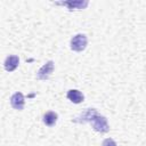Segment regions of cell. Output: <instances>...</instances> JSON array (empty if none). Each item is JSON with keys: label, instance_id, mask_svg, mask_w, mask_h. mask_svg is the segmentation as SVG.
Instances as JSON below:
<instances>
[{"label": "cell", "instance_id": "6da1fadb", "mask_svg": "<svg viewBox=\"0 0 146 146\" xmlns=\"http://www.w3.org/2000/svg\"><path fill=\"white\" fill-rule=\"evenodd\" d=\"M89 123H91L92 129L95 131H97V132L105 133V132H108L110 131V125H108L107 119L105 116L100 115L98 112L92 115V117L90 119Z\"/></svg>", "mask_w": 146, "mask_h": 146}, {"label": "cell", "instance_id": "7a4b0ae2", "mask_svg": "<svg viewBox=\"0 0 146 146\" xmlns=\"http://www.w3.org/2000/svg\"><path fill=\"white\" fill-rule=\"evenodd\" d=\"M88 44V38L86 34L83 33H78L74 36H72L71 41H70V47L73 51L76 52H81L87 48Z\"/></svg>", "mask_w": 146, "mask_h": 146}, {"label": "cell", "instance_id": "3957f363", "mask_svg": "<svg viewBox=\"0 0 146 146\" xmlns=\"http://www.w3.org/2000/svg\"><path fill=\"white\" fill-rule=\"evenodd\" d=\"M54 70H55V63L52 60H48L36 72V79L38 80H42V81L48 80L50 78L51 73L54 72Z\"/></svg>", "mask_w": 146, "mask_h": 146}, {"label": "cell", "instance_id": "277c9868", "mask_svg": "<svg viewBox=\"0 0 146 146\" xmlns=\"http://www.w3.org/2000/svg\"><path fill=\"white\" fill-rule=\"evenodd\" d=\"M55 5H59V6H65L68 10H81V9H86L89 5L88 0H76V1H59V2H55Z\"/></svg>", "mask_w": 146, "mask_h": 146}, {"label": "cell", "instance_id": "5b68a950", "mask_svg": "<svg viewBox=\"0 0 146 146\" xmlns=\"http://www.w3.org/2000/svg\"><path fill=\"white\" fill-rule=\"evenodd\" d=\"M10 105L16 111H23L25 106V98L22 92H15L10 97Z\"/></svg>", "mask_w": 146, "mask_h": 146}, {"label": "cell", "instance_id": "8992f818", "mask_svg": "<svg viewBox=\"0 0 146 146\" xmlns=\"http://www.w3.org/2000/svg\"><path fill=\"white\" fill-rule=\"evenodd\" d=\"M19 64V57L17 55H9L3 62V67L7 72H14Z\"/></svg>", "mask_w": 146, "mask_h": 146}, {"label": "cell", "instance_id": "52a82bcc", "mask_svg": "<svg viewBox=\"0 0 146 146\" xmlns=\"http://www.w3.org/2000/svg\"><path fill=\"white\" fill-rule=\"evenodd\" d=\"M66 97L73 104H80V103H82L84 100L83 94L78 89H70L67 91V94H66Z\"/></svg>", "mask_w": 146, "mask_h": 146}, {"label": "cell", "instance_id": "ba28073f", "mask_svg": "<svg viewBox=\"0 0 146 146\" xmlns=\"http://www.w3.org/2000/svg\"><path fill=\"white\" fill-rule=\"evenodd\" d=\"M57 120H58V115L56 112H52V111L46 112L42 116V122L44 123V125H47L49 128L54 127L57 123Z\"/></svg>", "mask_w": 146, "mask_h": 146}, {"label": "cell", "instance_id": "9c48e42d", "mask_svg": "<svg viewBox=\"0 0 146 146\" xmlns=\"http://www.w3.org/2000/svg\"><path fill=\"white\" fill-rule=\"evenodd\" d=\"M102 146H117V145H116V143L112 138H106V139L103 140Z\"/></svg>", "mask_w": 146, "mask_h": 146}]
</instances>
